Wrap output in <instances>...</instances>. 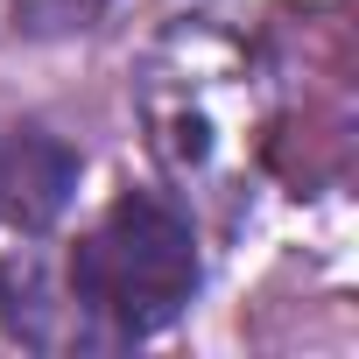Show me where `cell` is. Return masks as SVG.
<instances>
[{
	"label": "cell",
	"mask_w": 359,
	"mask_h": 359,
	"mask_svg": "<svg viewBox=\"0 0 359 359\" xmlns=\"http://www.w3.org/2000/svg\"><path fill=\"white\" fill-rule=\"evenodd\" d=\"M275 64L226 15L169 22L134 71V113L162 176L191 198H240L275 141Z\"/></svg>",
	"instance_id": "6da1fadb"
},
{
	"label": "cell",
	"mask_w": 359,
	"mask_h": 359,
	"mask_svg": "<svg viewBox=\"0 0 359 359\" xmlns=\"http://www.w3.org/2000/svg\"><path fill=\"white\" fill-rule=\"evenodd\" d=\"M205 282L198 226L162 191H120L71 247L64 296L78 324H99L106 338H148L191 310Z\"/></svg>",
	"instance_id": "7a4b0ae2"
},
{
	"label": "cell",
	"mask_w": 359,
	"mask_h": 359,
	"mask_svg": "<svg viewBox=\"0 0 359 359\" xmlns=\"http://www.w3.org/2000/svg\"><path fill=\"white\" fill-rule=\"evenodd\" d=\"M78 191V148L43 120H0V226L43 233Z\"/></svg>",
	"instance_id": "3957f363"
},
{
	"label": "cell",
	"mask_w": 359,
	"mask_h": 359,
	"mask_svg": "<svg viewBox=\"0 0 359 359\" xmlns=\"http://www.w3.org/2000/svg\"><path fill=\"white\" fill-rule=\"evenodd\" d=\"M99 8H106V0H15V22H22L29 36H71V29H85Z\"/></svg>",
	"instance_id": "277c9868"
}]
</instances>
